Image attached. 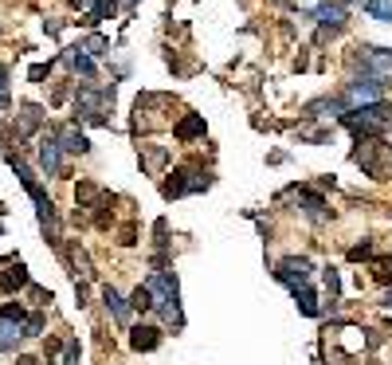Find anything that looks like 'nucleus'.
Here are the masks:
<instances>
[{"instance_id":"obj_1","label":"nucleus","mask_w":392,"mask_h":365,"mask_svg":"<svg viewBox=\"0 0 392 365\" xmlns=\"http://www.w3.org/2000/svg\"><path fill=\"white\" fill-rule=\"evenodd\" d=\"M146 287L153 291V310H161V322L181 330L185 315H181V283H176V271L173 267H157L153 275L146 279Z\"/></svg>"},{"instance_id":"obj_2","label":"nucleus","mask_w":392,"mask_h":365,"mask_svg":"<svg viewBox=\"0 0 392 365\" xmlns=\"http://www.w3.org/2000/svg\"><path fill=\"white\" fill-rule=\"evenodd\" d=\"M342 126L349 130L357 142L365 138H384V130L392 126V102H369V106H349L342 114Z\"/></svg>"},{"instance_id":"obj_3","label":"nucleus","mask_w":392,"mask_h":365,"mask_svg":"<svg viewBox=\"0 0 392 365\" xmlns=\"http://www.w3.org/2000/svg\"><path fill=\"white\" fill-rule=\"evenodd\" d=\"M110 110H114V87H94L83 83L75 90V118L90 122V126H110Z\"/></svg>"},{"instance_id":"obj_4","label":"nucleus","mask_w":392,"mask_h":365,"mask_svg":"<svg viewBox=\"0 0 392 365\" xmlns=\"http://www.w3.org/2000/svg\"><path fill=\"white\" fill-rule=\"evenodd\" d=\"M349 161L357 169H365L372 181H388L392 177V146L384 138H365V142H357V149L349 153Z\"/></svg>"},{"instance_id":"obj_5","label":"nucleus","mask_w":392,"mask_h":365,"mask_svg":"<svg viewBox=\"0 0 392 365\" xmlns=\"http://www.w3.org/2000/svg\"><path fill=\"white\" fill-rule=\"evenodd\" d=\"M310 275H314V263L306 256H286L274 263V279L279 283H286L294 291V287H310Z\"/></svg>"},{"instance_id":"obj_6","label":"nucleus","mask_w":392,"mask_h":365,"mask_svg":"<svg viewBox=\"0 0 392 365\" xmlns=\"http://www.w3.org/2000/svg\"><path fill=\"white\" fill-rule=\"evenodd\" d=\"M279 200H298L302 205V212H306V220H314V224H322L330 212H326V197L322 193H314V188H298V185H290V188H283L279 193Z\"/></svg>"},{"instance_id":"obj_7","label":"nucleus","mask_w":392,"mask_h":365,"mask_svg":"<svg viewBox=\"0 0 392 365\" xmlns=\"http://www.w3.org/2000/svg\"><path fill=\"white\" fill-rule=\"evenodd\" d=\"M36 158H39V169H43L48 177H67V169H63V146H59V138H55V134L39 142Z\"/></svg>"},{"instance_id":"obj_8","label":"nucleus","mask_w":392,"mask_h":365,"mask_svg":"<svg viewBox=\"0 0 392 365\" xmlns=\"http://www.w3.org/2000/svg\"><path fill=\"white\" fill-rule=\"evenodd\" d=\"M31 279H28V267H24V259L12 256L8 263H4V271H0V295H16V291H24Z\"/></svg>"},{"instance_id":"obj_9","label":"nucleus","mask_w":392,"mask_h":365,"mask_svg":"<svg viewBox=\"0 0 392 365\" xmlns=\"http://www.w3.org/2000/svg\"><path fill=\"white\" fill-rule=\"evenodd\" d=\"M137 158H141V169H146L149 177H165V165H169V149L165 146L146 142V146H137Z\"/></svg>"},{"instance_id":"obj_10","label":"nucleus","mask_w":392,"mask_h":365,"mask_svg":"<svg viewBox=\"0 0 392 365\" xmlns=\"http://www.w3.org/2000/svg\"><path fill=\"white\" fill-rule=\"evenodd\" d=\"M314 20L322 24L326 32H342L345 28V20H349V8H345V4H318V8H314Z\"/></svg>"},{"instance_id":"obj_11","label":"nucleus","mask_w":392,"mask_h":365,"mask_svg":"<svg viewBox=\"0 0 392 365\" xmlns=\"http://www.w3.org/2000/svg\"><path fill=\"white\" fill-rule=\"evenodd\" d=\"M55 138H59V146H63V153H75V158L90 153V138H87V134H83L78 126H59Z\"/></svg>"},{"instance_id":"obj_12","label":"nucleus","mask_w":392,"mask_h":365,"mask_svg":"<svg viewBox=\"0 0 392 365\" xmlns=\"http://www.w3.org/2000/svg\"><path fill=\"white\" fill-rule=\"evenodd\" d=\"M39 126H43V106H36V102H20L16 134H20V138H31V134H36Z\"/></svg>"},{"instance_id":"obj_13","label":"nucleus","mask_w":392,"mask_h":365,"mask_svg":"<svg viewBox=\"0 0 392 365\" xmlns=\"http://www.w3.org/2000/svg\"><path fill=\"white\" fill-rule=\"evenodd\" d=\"M130 345H134L137 354H153L157 345H161V326H134L130 330Z\"/></svg>"},{"instance_id":"obj_14","label":"nucleus","mask_w":392,"mask_h":365,"mask_svg":"<svg viewBox=\"0 0 392 365\" xmlns=\"http://www.w3.org/2000/svg\"><path fill=\"white\" fill-rule=\"evenodd\" d=\"M102 303H106L110 318H114L118 326H130V310H134V306H130V298H122L114 287H102Z\"/></svg>"},{"instance_id":"obj_15","label":"nucleus","mask_w":392,"mask_h":365,"mask_svg":"<svg viewBox=\"0 0 392 365\" xmlns=\"http://www.w3.org/2000/svg\"><path fill=\"white\" fill-rule=\"evenodd\" d=\"M20 342H24V322H16V318H0V350H4V354H16Z\"/></svg>"},{"instance_id":"obj_16","label":"nucleus","mask_w":392,"mask_h":365,"mask_svg":"<svg viewBox=\"0 0 392 365\" xmlns=\"http://www.w3.org/2000/svg\"><path fill=\"white\" fill-rule=\"evenodd\" d=\"M185 193H188V165H181L161 181V197L173 200V197H185Z\"/></svg>"},{"instance_id":"obj_17","label":"nucleus","mask_w":392,"mask_h":365,"mask_svg":"<svg viewBox=\"0 0 392 365\" xmlns=\"http://www.w3.org/2000/svg\"><path fill=\"white\" fill-rule=\"evenodd\" d=\"M200 134H204V114H185V118L173 126L176 142H192V138H200Z\"/></svg>"},{"instance_id":"obj_18","label":"nucleus","mask_w":392,"mask_h":365,"mask_svg":"<svg viewBox=\"0 0 392 365\" xmlns=\"http://www.w3.org/2000/svg\"><path fill=\"white\" fill-rule=\"evenodd\" d=\"M102 197H106V193H102L94 181H78V185H75V200H78V208H87V212L102 205Z\"/></svg>"},{"instance_id":"obj_19","label":"nucleus","mask_w":392,"mask_h":365,"mask_svg":"<svg viewBox=\"0 0 392 365\" xmlns=\"http://www.w3.org/2000/svg\"><path fill=\"white\" fill-rule=\"evenodd\" d=\"M290 295H294V303H298V310H302L306 318H318V315H322V306H318V295H314L310 287H294Z\"/></svg>"},{"instance_id":"obj_20","label":"nucleus","mask_w":392,"mask_h":365,"mask_svg":"<svg viewBox=\"0 0 392 365\" xmlns=\"http://www.w3.org/2000/svg\"><path fill=\"white\" fill-rule=\"evenodd\" d=\"M63 60H67L71 71H75V75H83V79H94V75H98V71H94V60H90L87 51H78V48H75V51H67Z\"/></svg>"},{"instance_id":"obj_21","label":"nucleus","mask_w":392,"mask_h":365,"mask_svg":"<svg viewBox=\"0 0 392 365\" xmlns=\"http://www.w3.org/2000/svg\"><path fill=\"white\" fill-rule=\"evenodd\" d=\"M67 263H71V275L90 279V259H87V252H83L78 244H71V247H67Z\"/></svg>"},{"instance_id":"obj_22","label":"nucleus","mask_w":392,"mask_h":365,"mask_svg":"<svg viewBox=\"0 0 392 365\" xmlns=\"http://www.w3.org/2000/svg\"><path fill=\"white\" fill-rule=\"evenodd\" d=\"M326 298H330V310L337 306V298H342V279H337V267H326Z\"/></svg>"},{"instance_id":"obj_23","label":"nucleus","mask_w":392,"mask_h":365,"mask_svg":"<svg viewBox=\"0 0 392 365\" xmlns=\"http://www.w3.org/2000/svg\"><path fill=\"white\" fill-rule=\"evenodd\" d=\"M365 12H369L372 20L392 24V0H365Z\"/></svg>"},{"instance_id":"obj_24","label":"nucleus","mask_w":392,"mask_h":365,"mask_svg":"<svg viewBox=\"0 0 392 365\" xmlns=\"http://www.w3.org/2000/svg\"><path fill=\"white\" fill-rule=\"evenodd\" d=\"M78 51H87L90 60H98V55H106V51H110V40H106V36H87V40L78 43Z\"/></svg>"},{"instance_id":"obj_25","label":"nucleus","mask_w":392,"mask_h":365,"mask_svg":"<svg viewBox=\"0 0 392 365\" xmlns=\"http://www.w3.org/2000/svg\"><path fill=\"white\" fill-rule=\"evenodd\" d=\"M130 306H134V310H141V315H146V310H153V291H149L146 283L137 287L134 295H130Z\"/></svg>"},{"instance_id":"obj_26","label":"nucleus","mask_w":392,"mask_h":365,"mask_svg":"<svg viewBox=\"0 0 392 365\" xmlns=\"http://www.w3.org/2000/svg\"><path fill=\"white\" fill-rule=\"evenodd\" d=\"M43 326H48V318L39 315V310H36V315H28V318H24V338H39V334H43Z\"/></svg>"},{"instance_id":"obj_27","label":"nucleus","mask_w":392,"mask_h":365,"mask_svg":"<svg viewBox=\"0 0 392 365\" xmlns=\"http://www.w3.org/2000/svg\"><path fill=\"white\" fill-rule=\"evenodd\" d=\"M24 291H28L31 306H48V303H51V291H48V287H36V283H28V287H24Z\"/></svg>"},{"instance_id":"obj_28","label":"nucleus","mask_w":392,"mask_h":365,"mask_svg":"<svg viewBox=\"0 0 392 365\" xmlns=\"http://www.w3.org/2000/svg\"><path fill=\"white\" fill-rule=\"evenodd\" d=\"M372 275H377V283L392 287V259H377V263H372Z\"/></svg>"},{"instance_id":"obj_29","label":"nucleus","mask_w":392,"mask_h":365,"mask_svg":"<svg viewBox=\"0 0 392 365\" xmlns=\"http://www.w3.org/2000/svg\"><path fill=\"white\" fill-rule=\"evenodd\" d=\"M349 259L353 263H361V259H372V240H361V244L349 247Z\"/></svg>"},{"instance_id":"obj_30","label":"nucleus","mask_w":392,"mask_h":365,"mask_svg":"<svg viewBox=\"0 0 392 365\" xmlns=\"http://www.w3.org/2000/svg\"><path fill=\"white\" fill-rule=\"evenodd\" d=\"M0 318H16V322H24V318H28V310H24V306H20V303H4V310H0Z\"/></svg>"},{"instance_id":"obj_31","label":"nucleus","mask_w":392,"mask_h":365,"mask_svg":"<svg viewBox=\"0 0 392 365\" xmlns=\"http://www.w3.org/2000/svg\"><path fill=\"white\" fill-rule=\"evenodd\" d=\"M8 106V67L0 63V110Z\"/></svg>"},{"instance_id":"obj_32","label":"nucleus","mask_w":392,"mask_h":365,"mask_svg":"<svg viewBox=\"0 0 392 365\" xmlns=\"http://www.w3.org/2000/svg\"><path fill=\"white\" fill-rule=\"evenodd\" d=\"M48 71H51V63H36V67L28 71V79L31 83H39V79H48Z\"/></svg>"},{"instance_id":"obj_33","label":"nucleus","mask_w":392,"mask_h":365,"mask_svg":"<svg viewBox=\"0 0 392 365\" xmlns=\"http://www.w3.org/2000/svg\"><path fill=\"white\" fill-rule=\"evenodd\" d=\"M122 244H126V247H130V244H137V228H134V224L122 228Z\"/></svg>"},{"instance_id":"obj_34","label":"nucleus","mask_w":392,"mask_h":365,"mask_svg":"<svg viewBox=\"0 0 392 365\" xmlns=\"http://www.w3.org/2000/svg\"><path fill=\"white\" fill-rule=\"evenodd\" d=\"M71 4H75V8H83V12H90V8H94V0H71Z\"/></svg>"},{"instance_id":"obj_35","label":"nucleus","mask_w":392,"mask_h":365,"mask_svg":"<svg viewBox=\"0 0 392 365\" xmlns=\"http://www.w3.org/2000/svg\"><path fill=\"white\" fill-rule=\"evenodd\" d=\"M384 306L392 310V287H384Z\"/></svg>"},{"instance_id":"obj_36","label":"nucleus","mask_w":392,"mask_h":365,"mask_svg":"<svg viewBox=\"0 0 392 365\" xmlns=\"http://www.w3.org/2000/svg\"><path fill=\"white\" fill-rule=\"evenodd\" d=\"M16 365H39V361H36V357H20Z\"/></svg>"},{"instance_id":"obj_37","label":"nucleus","mask_w":392,"mask_h":365,"mask_svg":"<svg viewBox=\"0 0 392 365\" xmlns=\"http://www.w3.org/2000/svg\"><path fill=\"white\" fill-rule=\"evenodd\" d=\"M0 236H4V220H0Z\"/></svg>"}]
</instances>
